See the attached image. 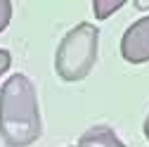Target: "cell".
<instances>
[{
  "mask_svg": "<svg viewBox=\"0 0 149 147\" xmlns=\"http://www.w3.org/2000/svg\"><path fill=\"white\" fill-rule=\"evenodd\" d=\"M144 135H147V140H149V114H147V119H144Z\"/></svg>",
  "mask_w": 149,
  "mask_h": 147,
  "instance_id": "ba28073f",
  "label": "cell"
},
{
  "mask_svg": "<svg viewBox=\"0 0 149 147\" xmlns=\"http://www.w3.org/2000/svg\"><path fill=\"white\" fill-rule=\"evenodd\" d=\"M0 135L10 147H26L40 138L38 97L26 74H14L0 88Z\"/></svg>",
  "mask_w": 149,
  "mask_h": 147,
  "instance_id": "6da1fadb",
  "label": "cell"
},
{
  "mask_svg": "<svg viewBox=\"0 0 149 147\" xmlns=\"http://www.w3.org/2000/svg\"><path fill=\"white\" fill-rule=\"evenodd\" d=\"M71 147H76V145H71Z\"/></svg>",
  "mask_w": 149,
  "mask_h": 147,
  "instance_id": "9c48e42d",
  "label": "cell"
},
{
  "mask_svg": "<svg viewBox=\"0 0 149 147\" xmlns=\"http://www.w3.org/2000/svg\"><path fill=\"white\" fill-rule=\"evenodd\" d=\"M10 64H12V55H10V50H3L0 48V76L10 69Z\"/></svg>",
  "mask_w": 149,
  "mask_h": 147,
  "instance_id": "52a82bcc",
  "label": "cell"
},
{
  "mask_svg": "<svg viewBox=\"0 0 149 147\" xmlns=\"http://www.w3.org/2000/svg\"><path fill=\"white\" fill-rule=\"evenodd\" d=\"M121 55L130 64L149 62V14L125 29L121 38Z\"/></svg>",
  "mask_w": 149,
  "mask_h": 147,
  "instance_id": "3957f363",
  "label": "cell"
},
{
  "mask_svg": "<svg viewBox=\"0 0 149 147\" xmlns=\"http://www.w3.org/2000/svg\"><path fill=\"white\" fill-rule=\"evenodd\" d=\"M76 147H125V142L109 126H92L78 138Z\"/></svg>",
  "mask_w": 149,
  "mask_h": 147,
  "instance_id": "277c9868",
  "label": "cell"
},
{
  "mask_svg": "<svg viewBox=\"0 0 149 147\" xmlns=\"http://www.w3.org/2000/svg\"><path fill=\"white\" fill-rule=\"evenodd\" d=\"M12 19V3L10 0H0V31H5Z\"/></svg>",
  "mask_w": 149,
  "mask_h": 147,
  "instance_id": "8992f818",
  "label": "cell"
},
{
  "mask_svg": "<svg viewBox=\"0 0 149 147\" xmlns=\"http://www.w3.org/2000/svg\"><path fill=\"white\" fill-rule=\"evenodd\" d=\"M125 5V0H95L92 3V10H95V17L100 22H104L107 17H111L116 10H121Z\"/></svg>",
  "mask_w": 149,
  "mask_h": 147,
  "instance_id": "5b68a950",
  "label": "cell"
},
{
  "mask_svg": "<svg viewBox=\"0 0 149 147\" xmlns=\"http://www.w3.org/2000/svg\"><path fill=\"white\" fill-rule=\"evenodd\" d=\"M97 45H100V29L95 24L83 22L73 26L62 38V43L57 45V55H54V69H57L59 78L69 83L83 81L95 66Z\"/></svg>",
  "mask_w": 149,
  "mask_h": 147,
  "instance_id": "7a4b0ae2",
  "label": "cell"
}]
</instances>
